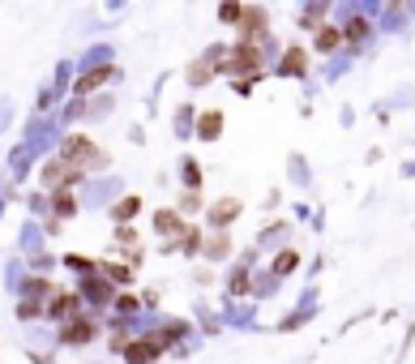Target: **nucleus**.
<instances>
[{"label": "nucleus", "instance_id": "obj_1", "mask_svg": "<svg viewBox=\"0 0 415 364\" xmlns=\"http://www.w3.org/2000/svg\"><path fill=\"white\" fill-rule=\"evenodd\" d=\"M218 60H223V56H218ZM218 69H223L227 78H257V73H261V52L253 43H240V47H231V56Z\"/></svg>", "mask_w": 415, "mask_h": 364}, {"label": "nucleus", "instance_id": "obj_2", "mask_svg": "<svg viewBox=\"0 0 415 364\" xmlns=\"http://www.w3.org/2000/svg\"><path fill=\"white\" fill-rule=\"evenodd\" d=\"M78 180H82V167H78V163H69L64 155H56L52 163L43 167V184L52 189V193H56V189H69V184H78Z\"/></svg>", "mask_w": 415, "mask_h": 364}, {"label": "nucleus", "instance_id": "obj_3", "mask_svg": "<svg viewBox=\"0 0 415 364\" xmlns=\"http://www.w3.org/2000/svg\"><path fill=\"white\" fill-rule=\"evenodd\" d=\"M99 334V322L94 318H64V330H60V343H73V347H82V343H90V338Z\"/></svg>", "mask_w": 415, "mask_h": 364}, {"label": "nucleus", "instance_id": "obj_4", "mask_svg": "<svg viewBox=\"0 0 415 364\" xmlns=\"http://www.w3.org/2000/svg\"><path fill=\"white\" fill-rule=\"evenodd\" d=\"M120 352H125V360H129V364H154V360L167 352V347L159 343L154 334H145V338H137V343H125Z\"/></svg>", "mask_w": 415, "mask_h": 364}, {"label": "nucleus", "instance_id": "obj_5", "mask_svg": "<svg viewBox=\"0 0 415 364\" xmlns=\"http://www.w3.org/2000/svg\"><path fill=\"white\" fill-rule=\"evenodd\" d=\"M240 39L244 43H257V39H265V26H270V21H265V9H240Z\"/></svg>", "mask_w": 415, "mask_h": 364}, {"label": "nucleus", "instance_id": "obj_6", "mask_svg": "<svg viewBox=\"0 0 415 364\" xmlns=\"http://www.w3.org/2000/svg\"><path fill=\"white\" fill-rule=\"evenodd\" d=\"M227 47H210V52L197 60V64H188V86H206L214 78V69H218V56H223Z\"/></svg>", "mask_w": 415, "mask_h": 364}, {"label": "nucleus", "instance_id": "obj_7", "mask_svg": "<svg viewBox=\"0 0 415 364\" xmlns=\"http://www.w3.org/2000/svg\"><path fill=\"white\" fill-rule=\"evenodd\" d=\"M240 198H223V202H214L210 206V227L214 232H227V223H231V218H240Z\"/></svg>", "mask_w": 415, "mask_h": 364}, {"label": "nucleus", "instance_id": "obj_8", "mask_svg": "<svg viewBox=\"0 0 415 364\" xmlns=\"http://www.w3.org/2000/svg\"><path fill=\"white\" fill-rule=\"evenodd\" d=\"M154 227L167 236V249H176V245H180L184 223H180V214H176V210H159V214H154Z\"/></svg>", "mask_w": 415, "mask_h": 364}, {"label": "nucleus", "instance_id": "obj_9", "mask_svg": "<svg viewBox=\"0 0 415 364\" xmlns=\"http://www.w3.org/2000/svg\"><path fill=\"white\" fill-rule=\"evenodd\" d=\"M78 304H82V296H78V291H56V296H52V304H47V313H52L56 322H64V318H73V313H78Z\"/></svg>", "mask_w": 415, "mask_h": 364}, {"label": "nucleus", "instance_id": "obj_10", "mask_svg": "<svg viewBox=\"0 0 415 364\" xmlns=\"http://www.w3.org/2000/svg\"><path fill=\"white\" fill-rule=\"evenodd\" d=\"M116 78V64H103V69H94V73H86V78L78 82V94H90V90H99L103 82H112Z\"/></svg>", "mask_w": 415, "mask_h": 364}, {"label": "nucleus", "instance_id": "obj_11", "mask_svg": "<svg viewBox=\"0 0 415 364\" xmlns=\"http://www.w3.org/2000/svg\"><path fill=\"white\" fill-rule=\"evenodd\" d=\"M279 69L287 73V78H291V73H304V69H308V56L300 52V47H291V52L283 56V64H279Z\"/></svg>", "mask_w": 415, "mask_h": 364}, {"label": "nucleus", "instance_id": "obj_12", "mask_svg": "<svg viewBox=\"0 0 415 364\" xmlns=\"http://www.w3.org/2000/svg\"><path fill=\"white\" fill-rule=\"evenodd\" d=\"M197 133H202L206 141H214L218 133H223V116H218V112H206V116H202V125H197Z\"/></svg>", "mask_w": 415, "mask_h": 364}, {"label": "nucleus", "instance_id": "obj_13", "mask_svg": "<svg viewBox=\"0 0 415 364\" xmlns=\"http://www.w3.org/2000/svg\"><path fill=\"white\" fill-rule=\"evenodd\" d=\"M338 43H343V35H338L334 26H321V31H317V52H334Z\"/></svg>", "mask_w": 415, "mask_h": 364}, {"label": "nucleus", "instance_id": "obj_14", "mask_svg": "<svg viewBox=\"0 0 415 364\" xmlns=\"http://www.w3.org/2000/svg\"><path fill=\"white\" fill-rule=\"evenodd\" d=\"M240 0H223V5H218V21H223V26H236V21H240Z\"/></svg>", "mask_w": 415, "mask_h": 364}, {"label": "nucleus", "instance_id": "obj_15", "mask_svg": "<svg viewBox=\"0 0 415 364\" xmlns=\"http://www.w3.org/2000/svg\"><path fill=\"white\" fill-rule=\"evenodd\" d=\"M296 266H300V253H296V249H283L279 261H274V275H291Z\"/></svg>", "mask_w": 415, "mask_h": 364}, {"label": "nucleus", "instance_id": "obj_16", "mask_svg": "<svg viewBox=\"0 0 415 364\" xmlns=\"http://www.w3.org/2000/svg\"><path fill=\"white\" fill-rule=\"evenodd\" d=\"M99 275H107L112 283H129L133 279V266H99Z\"/></svg>", "mask_w": 415, "mask_h": 364}, {"label": "nucleus", "instance_id": "obj_17", "mask_svg": "<svg viewBox=\"0 0 415 364\" xmlns=\"http://www.w3.org/2000/svg\"><path fill=\"white\" fill-rule=\"evenodd\" d=\"M227 249H231V245H227V236H223V232H218V236H210V240H206V257H223Z\"/></svg>", "mask_w": 415, "mask_h": 364}, {"label": "nucleus", "instance_id": "obj_18", "mask_svg": "<svg viewBox=\"0 0 415 364\" xmlns=\"http://www.w3.org/2000/svg\"><path fill=\"white\" fill-rule=\"evenodd\" d=\"M347 39H351V43H364V39H369V21H364V17H351Z\"/></svg>", "mask_w": 415, "mask_h": 364}, {"label": "nucleus", "instance_id": "obj_19", "mask_svg": "<svg viewBox=\"0 0 415 364\" xmlns=\"http://www.w3.org/2000/svg\"><path fill=\"white\" fill-rule=\"evenodd\" d=\"M17 313H21V318H39V313H43L39 296H30V300H21V304H17Z\"/></svg>", "mask_w": 415, "mask_h": 364}, {"label": "nucleus", "instance_id": "obj_20", "mask_svg": "<svg viewBox=\"0 0 415 364\" xmlns=\"http://www.w3.org/2000/svg\"><path fill=\"white\" fill-rule=\"evenodd\" d=\"M56 214H73V198H69V189H56Z\"/></svg>", "mask_w": 415, "mask_h": 364}, {"label": "nucleus", "instance_id": "obj_21", "mask_svg": "<svg viewBox=\"0 0 415 364\" xmlns=\"http://www.w3.org/2000/svg\"><path fill=\"white\" fill-rule=\"evenodd\" d=\"M133 214H137V198H129V202L116 206V218H120V223H125V218H133Z\"/></svg>", "mask_w": 415, "mask_h": 364}, {"label": "nucleus", "instance_id": "obj_22", "mask_svg": "<svg viewBox=\"0 0 415 364\" xmlns=\"http://www.w3.org/2000/svg\"><path fill=\"white\" fill-rule=\"evenodd\" d=\"M197 206H202V193H197V189H188L184 198H180V210H197Z\"/></svg>", "mask_w": 415, "mask_h": 364}, {"label": "nucleus", "instance_id": "obj_23", "mask_svg": "<svg viewBox=\"0 0 415 364\" xmlns=\"http://www.w3.org/2000/svg\"><path fill=\"white\" fill-rule=\"evenodd\" d=\"M69 266H73V270H94V261H86L82 253H69Z\"/></svg>", "mask_w": 415, "mask_h": 364}, {"label": "nucleus", "instance_id": "obj_24", "mask_svg": "<svg viewBox=\"0 0 415 364\" xmlns=\"http://www.w3.org/2000/svg\"><path fill=\"white\" fill-rule=\"evenodd\" d=\"M26 287H30V291H26V296H47V291H52V287H47V283H43V279H30V283H26Z\"/></svg>", "mask_w": 415, "mask_h": 364}, {"label": "nucleus", "instance_id": "obj_25", "mask_svg": "<svg viewBox=\"0 0 415 364\" xmlns=\"http://www.w3.org/2000/svg\"><path fill=\"white\" fill-rule=\"evenodd\" d=\"M231 287H236V291H244V287H249V275H244V270H240V275H231Z\"/></svg>", "mask_w": 415, "mask_h": 364}]
</instances>
